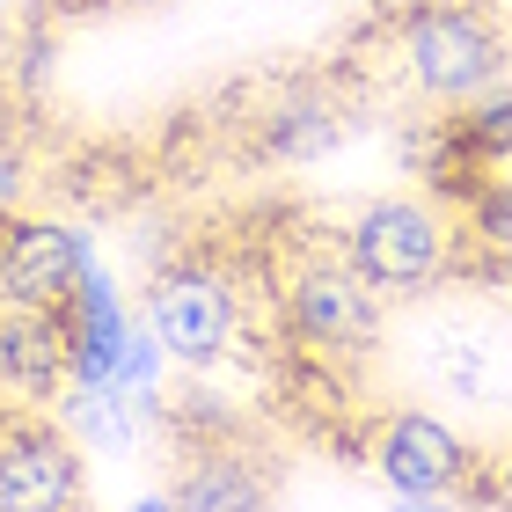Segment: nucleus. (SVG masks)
Masks as SVG:
<instances>
[{
    "instance_id": "obj_16",
    "label": "nucleus",
    "mask_w": 512,
    "mask_h": 512,
    "mask_svg": "<svg viewBox=\"0 0 512 512\" xmlns=\"http://www.w3.org/2000/svg\"><path fill=\"white\" fill-rule=\"evenodd\" d=\"M0 235H8V213H0Z\"/></svg>"
},
{
    "instance_id": "obj_10",
    "label": "nucleus",
    "mask_w": 512,
    "mask_h": 512,
    "mask_svg": "<svg viewBox=\"0 0 512 512\" xmlns=\"http://www.w3.org/2000/svg\"><path fill=\"white\" fill-rule=\"evenodd\" d=\"M74 381V344H66L59 308H22L0 300V388L22 403H59V388Z\"/></svg>"
},
{
    "instance_id": "obj_12",
    "label": "nucleus",
    "mask_w": 512,
    "mask_h": 512,
    "mask_svg": "<svg viewBox=\"0 0 512 512\" xmlns=\"http://www.w3.org/2000/svg\"><path fill=\"white\" fill-rule=\"evenodd\" d=\"M454 278H512V176H483L461 198V256Z\"/></svg>"
},
{
    "instance_id": "obj_2",
    "label": "nucleus",
    "mask_w": 512,
    "mask_h": 512,
    "mask_svg": "<svg viewBox=\"0 0 512 512\" xmlns=\"http://www.w3.org/2000/svg\"><path fill=\"white\" fill-rule=\"evenodd\" d=\"M249 300V264L220 249H176L169 264L147 271V322L183 374H213L242 352V337L256 330Z\"/></svg>"
},
{
    "instance_id": "obj_7",
    "label": "nucleus",
    "mask_w": 512,
    "mask_h": 512,
    "mask_svg": "<svg viewBox=\"0 0 512 512\" xmlns=\"http://www.w3.org/2000/svg\"><path fill=\"white\" fill-rule=\"evenodd\" d=\"M425 388L447 403V417H491L512 410V315H447L425 337Z\"/></svg>"
},
{
    "instance_id": "obj_15",
    "label": "nucleus",
    "mask_w": 512,
    "mask_h": 512,
    "mask_svg": "<svg viewBox=\"0 0 512 512\" xmlns=\"http://www.w3.org/2000/svg\"><path fill=\"white\" fill-rule=\"evenodd\" d=\"M491 483H498V505H512V439L491 454Z\"/></svg>"
},
{
    "instance_id": "obj_6",
    "label": "nucleus",
    "mask_w": 512,
    "mask_h": 512,
    "mask_svg": "<svg viewBox=\"0 0 512 512\" xmlns=\"http://www.w3.org/2000/svg\"><path fill=\"white\" fill-rule=\"evenodd\" d=\"M88 447L44 417V403H0V505L8 512H66L88 498Z\"/></svg>"
},
{
    "instance_id": "obj_9",
    "label": "nucleus",
    "mask_w": 512,
    "mask_h": 512,
    "mask_svg": "<svg viewBox=\"0 0 512 512\" xmlns=\"http://www.w3.org/2000/svg\"><path fill=\"white\" fill-rule=\"evenodd\" d=\"M352 110L359 96L344 88V74H308V81H286L271 103L249 110V147L264 161H315L330 154L344 132H352Z\"/></svg>"
},
{
    "instance_id": "obj_14",
    "label": "nucleus",
    "mask_w": 512,
    "mask_h": 512,
    "mask_svg": "<svg viewBox=\"0 0 512 512\" xmlns=\"http://www.w3.org/2000/svg\"><path fill=\"white\" fill-rule=\"evenodd\" d=\"M22 191H30V154H22V139L0 132V213H15Z\"/></svg>"
},
{
    "instance_id": "obj_3",
    "label": "nucleus",
    "mask_w": 512,
    "mask_h": 512,
    "mask_svg": "<svg viewBox=\"0 0 512 512\" xmlns=\"http://www.w3.org/2000/svg\"><path fill=\"white\" fill-rule=\"evenodd\" d=\"M366 461L381 469V483L403 505H498L491 454L454 425L447 410L425 403H388L366 417Z\"/></svg>"
},
{
    "instance_id": "obj_1",
    "label": "nucleus",
    "mask_w": 512,
    "mask_h": 512,
    "mask_svg": "<svg viewBox=\"0 0 512 512\" xmlns=\"http://www.w3.org/2000/svg\"><path fill=\"white\" fill-rule=\"evenodd\" d=\"M278 322L300 359L330 366V374H359L388 352V300L359 278L337 235L300 227L278 264Z\"/></svg>"
},
{
    "instance_id": "obj_13",
    "label": "nucleus",
    "mask_w": 512,
    "mask_h": 512,
    "mask_svg": "<svg viewBox=\"0 0 512 512\" xmlns=\"http://www.w3.org/2000/svg\"><path fill=\"white\" fill-rule=\"evenodd\" d=\"M191 476L169 483L176 505H264L271 498V476L256 469L249 439H220V447H183Z\"/></svg>"
},
{
    "instance_id": "obj_11",
    "label": "nucleus",
    "mask_w": 512,
    "mask_h": 512,
    "mask_svg": "<svg viewBox=\"0 0 512 512\" xmlns=\"http://www.w3.org/2000/svg\"><path fill=\"white\" fill-rule=\"evenodd\" d=\"M59 315H66V344H74V381H110L118 344L132 330V308H125L118 278H110L103 264H88L81 286L59 300Z\"/></svg>"
},
{
    "instance_id": "obj_17",
    "label": "nucleus",
    "mask_w": 512,
    "mask_h": 512,
    "mask_svg": "<svg viewBox=\"0 0 512 512\" xmlns=\"http://www.w3.org/2000/svg\"><path fill=\"white\" fill-rule=\"evenodd\" d=\"M0 8H8V0H0Z\"/></svg>"
},
{
    "instance_id": "obj_4",
    "label": "nucleus",
    "mask_w": 512,
    "mask_h": 512,
    "mask_svg": "<svg viewBox=\"0 0 512 512\" xmlns=\"http://www.w3.org/2000/svg\"><path fill=\"white\" fill-rule=\"evenodd\" d=\"M337 242L381 300H425L432 286H454L461 220L439 198H366Z\"/></svg>"
},
{
    "instance_id": "obj_5",
    "label": "nucleus",
    "mask_w": 512,
    "mask_h": 512,
    "mask_svg": "<svg viewBox=\"0 0 512 512\" xmlns=\"http://www.w3.org/2000/svg\"><path fill=\"white\" fill-rule=\"evenodd\" d=\"M505 30L469 0H410L395 15V66L425 103H469L505 81Z\"/></svg>"
},
{
    "instance_id": "obj_8",
    "label": "nucleus",
    "mask_w": 512,
    "mask_h": 512,
    "mask_svg": "<svg viewBox=\"0 0 512 512\" xmlns=\"http://www.w3.org/2000/svg\"><path fill=\"white\" fill-rule=\"evenodd\" d=\"M88 264H96V235L88 227L52 220V213H8V235H0V300L59 308L81 286Z\"/></svg>"
}]
</instances>
